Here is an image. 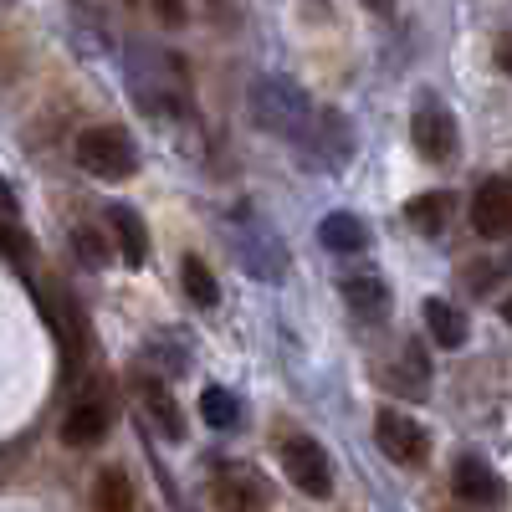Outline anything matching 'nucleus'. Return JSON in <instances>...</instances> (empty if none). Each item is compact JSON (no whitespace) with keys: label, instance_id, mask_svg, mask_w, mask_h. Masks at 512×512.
Listing matches in <instances>:
<instances>
[{"label":"nucleus","instance_id":"obj_1","mask_svg":"<svg viewBox=\"0 0 512 512\" xmlns=\"http://www.w3.org/2000/svg\"><path fill=\"white\" fill-rule=\"evenodd\" d=\"M251 118L262 123L267 134H277V139H308L318 113H313L308 93L297 88V82L262 77V82H251Z\"/></svg>","mask_w":512,"mask_h":512},{"label":"nucleus","instance_id":"obj_2","mask_svg":"<svg viewBox=\"0 0 512 512\" xmlns=\"http://www.w3.org/2000/svg\"><path fill=\"white\" fill-rule=\"evenodd\" d=\"M231 246H236L241 267H246L251 277L277 282V277L287 272V246H282V236H277V231H272L262 216H251L246 205H241L236 216H231Z\"/></svg>","mask_w":512,"mask_h":512},{"label":"nucleus","instance_id":"obj_3","mask_svg":"<svg viewBox=\"0 0 512 512\" xmlns=\"http://www.w3.org/2000/svg\"><path fill=\"white\" fill-rule=\"evenodd\" d=\"M77 164L88 169L93 180L123 185V180L139 175V149L123 128H88V134H77Z\"/></svg>","mask_w":512,"mask_h":512},{"label":"nucleus","instance_id":"obj_4","mask_svg":"<svg viewBox=\"0 0 512 512\" xmlns=\"http://www.w3.org/2000/svg\"><path fill=\"white\" fill-rule=\"evenodd\" d=\"M410 139H415V154L431 159V164H446L456 154V118L441 98H420L415 103V118H410Z\"/></svg>","mask_w":512,"mask_h":512},{"label":"nucleus","instance_id":"obj_5","mask_svg":"<svg viewBox=\"0 0 512 512\" xmlns=\"http://www.w3.org/2000/svg\"><path fill=\"white\" fill-rule=\"evenodd\" d=\"M282 472L292 477L297 492H308V497H328V492H333L328 451H323L313 436H287V441H282Z\"/></svg>","mask_w":512,"mask_h":512},{"label":"nucleus","instance_id":"obj_6","mask_svg":"<svg viewBox=\"0 0 512 512\" xmlns=\"http://www.w3.org/2000/svg\"><path fill=\"white\" fill-rule=\"evenodd\" d=\"M374 441L395 466H425V456H431V436L420 431V420H410L400 410H379L374 415Z\"/></svg>","mask_w":512,"mask_h":512},{"label":"nucleus","instance_id":"obj_7","mask_svg":"<svg viewBox=\"0 0 512 512\" xmlns=\"http://www.w3.org/2000/svg\"><path fill=\"white\" fill-rule=\"evenodd\" d=\"M108 425H113V400L103 390H88L62 420V441L67 446H98L108 436Z\"/></svg>","mask_w":512,"mask_h":512},{"label":"nucleus","instance_id":"obj_8","mask_svg":"<svg viewBox=\"0 0 512 512\" xmlns=\"http://www.w3.org/2000/svg\"><path fill=\"white\" fill-rule=\"evenodd\" d=\"M472 226L487 241L512 236V185L507 180H482L477 185V195H472Z\"/></svg>","mask_w":512,"mask_h":512},{"label":"nucleus","instance_id":"obj_9","mask_svg":"<svg viewBox=\"0 0 512 512\" xmlns=\"http://www.w3.org/2000/svg\"><path fill=\"white\" fill-rule=\"evenodd\" d=\"M451 487H456L461 502H477V507H497V502H502V477L492 472L482 456H456Z\"/></svg>","mask_w":512,"mask_h":512},{"label":"nucleus","instance_id":"obj_10","mask_svg":"<svg viewBox=\"0 0 512 512\" xmlns=\"http://www.w3.org/2000/svg\"><path fill=\"white\" fill-rule=\"evenodd\" d=\"M216 507L221 512H267L272 507V492H267V482L256 477V472H226L221 482H216Z\"/></svg>","mask_w":512,"mask_h":512},{"label":"nucleus","instance_id":"obj_11","mask_svg":"<svg viewBox=\"0 0 512 512\" xmlns=\"http://www.w3.org/2000/svg\"><path fill=\"white\" fill-rule=\"evenodd\" d=\"M108 226H113V236H118L123 262H128V267H144V262H149V226L139 221V210L113 205V210H108Z\"/></svg>","mask_w":512,"mask_h":512},{"label":"nucleus","instance_id":"obj_12","mask_svg":"<svg viewBox=\"0 0 512 512\" xmlns=\"http://www.w3.org/2000/svg\"><path fill=\"white\" fill-rule=\"evenodd\" d=\"M318 241L338 256H359L369 246V231H364L359 216H349V210H333V216H323V226H318Z\"/></svg>","mask_w":512,"mask_h":512},{"label":"nucleus","instance_id":"obj_13","mask_svg":"<svg viewBox=\"0 0 512 512\" xmlns=\"http://www.w3.org/2000/svg\"><path fill=\"white\" fill-rule=\"evenodd\" d=\"M451 210H456L451 190H425V195H415V200L405 205V216H410V226H415L420 236H441L446 221H451Z\"/></svg>","mask_w":512,"mask_h":512},{"label":"nucleus","instance_id":"obj_14","mask_svg":"<svg viewBox=\"0 0 512 512\" xmlns=\"http://www.w3.org/2000/svg\"><path fill=\"white\" fill-rule=\"evenodd\" d=\"M308 139H318L323 164H349V154H354L349 118H344V113H333V108H323V113H318V134H308Z\"/></svg>","mask_w":512,"mask_h":512},{"label":"nucleus","instance_id":"obj_15","mask_svg":"<svg viewBox=\"0 0 512 512\" xmlns=\"http://www.w3.org/2000/svg\"><path fill=\"white\" fill-rule=\"evenodd\" d=\"M344 297H349V308L359 318H384V308H390V287H384V277H374V272L344 277Z\"/></svg>","mask_w":512,"mask_h":512},{"label":"nucleus","instance_id":"obj_16","mask_svg":"<svg viewBox=\"0 0 512 512\" xmlns=\"http://www.w3.org/2000/svg\"><path fill=\"white\" fill-rule=\"evenodd\" d=\"M425 328H431V338L441 349H461L466 344V313L456 303H446V297H431V303H425Z\"/></svg>","mask_w":512,"mask_h":512},{"label":"nucleus","instance_id":"obj_17","mask_svg":"<svg viewBox=\"0 0 512 512\" xmlns=\"http://www.w3.org/2000/svg\"><path fill=\"white\" fill-rule=\"evenodd\" d=\"M139 390H144V410L154 415V425H159V436H169V441H180V436H185V415H180L175 395H169V390H164L159 379H144Z\"/></svg>","mask_w":512,"mask_h":512},{"label":"nucleus","instance_id":"obj_18","mask_svg":"<svg viewBox=\"0 0 512 512\" xmlns=\"http://www.w3.org/2000/svg\"><path fill=\"white\" fill-rule=\"evenodd\" d=\"M93 512H134V482H128L118 466H108V472L98 477V487H93Z\"/></svg>","mask_w":512,"mask_h":512},{"label":"nucleus","instance_id":"obj_19","mask_svg":"<svg viewBox=\"0 0 512 512\" xmlns=\"http://www.w3.org/2000/svg\"><path fill=\"white\" fill-rule=\"evenodd\" d=\"M180 277H185V292H190V303H195V308H216V303H221L216 272H210L200 256H185V262H180Z\"/></svg>","mask_w":512,"mask_h":512},{"label":"nucleus","instance_id":"obj_20","mask_svg":"<svg viewBox=\"0 0 512 512\" xmlns=\"http://www.w3.org/2000/svg\"><path fill=\"white\" fill-rule=\"evenodd\" d=\"M200 415L216 425V431H231V425L241 420V405H236V395L231 390H221V384H210V390L200 395Z\"/></svg>","mask_w":512,"mask_h":512},{"label":"nucleus","instance_id":"obj_21","mask_svg":"<svg viewBox=\"0 0 512 512\" xmlns=\"http://www.w3.org/2000/svg\"><path fill=\"white\" fill-rule=\"evenodd\" d=\"M72 246H77V256H82L88 267H103V262H108V256H103V241H98L88 226H77V231H72Z\"/></svg>","mask_w":512,"mask_h":512},{"label":"nucleus","instance_id":"obj_22","mask_svg":"<svg viewBox=\"0 0 512 512\" xmlns=\"http://www.w3.org/2000/svg\"><path fill=\"white\" fill-rule=\"evenodd\" d=\"M0 251H6V256H11V251H26V236H21V231H11L6 221H0Z\"/></svg>","mask_w":512,"mask_h":512},{"label":"nucleus","instance_id":"obj_23","mask_svg":"<svg viewBox=\"0 0 512 512\" xmlns=\"http://www.w3.org/2000/svg\"><path fill=\"white\" fill-rule=\"evenodd\" d=\"M154 6H159V16H164L169 26H180V21H185V11H180V0H154Z\"/></svg>","mask_w":512,"mask_h":512},{"label":"nucleus","instance_id":"obj_24","mask_svg":"<svg viewBox=\"0 0 512 512\" xmlns=\"http://www.w3.org/2000/svg\"><path fill=\"white\" fill-rule=\"evenodd\" d=\"M497 67L512 77V41H502V52H497Z\"/></svg>","mask_w":512,"mask_h":512},{"label":"nucleus","instance_id":"obj_25","mask_svg":"<svg viewBox=\"0 0 512 512\" xmlns=\"http://www.w3.org/2000/svg\"><path fill=\"white\" fill-rule=\"evenodd\" d=\"M364 6H369L374 16H390V11H395V0H364Z\"/></svg>","mask_w":512,"mask_h":512},{"label":"nucleus","instance_id":"obj_26","mask_svg":"<svg viewBox=\"0 0 512 512\" xmlns=\"http://www.w3.org/2000/svg\"><path fill=\"white\" fill-rule=\"evenodd\" d=\"M502 318H507V323H512V292H507V297H502Z\"/></svg>","mask_w":512,"mask_h":512}]
</instances>
